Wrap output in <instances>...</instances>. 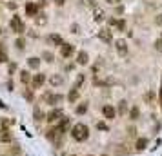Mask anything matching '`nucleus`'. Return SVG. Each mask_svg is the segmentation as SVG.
<instances>
[{"mask_svg": "<svg viewBox=\"0 0 162 156\" xmlns=\"http://www.w3.org/2000/svg\"><path fill=\"white\" fill-rule=\"evenodd\" d=\"M86 109H87V105H86V104H84V105H78V107H77V113H78V114H84Z\"/></svg>", "mask_w": 162, "mask_h": 156, "instance_id": "obj_20", "label": "nucleus"}, {"mask_svg": "<svg viewBox=\"0 0 162 156\" xmlns=\"http://www.w3.org/2000/svg\"><path fill=\"white\" fill-rule=\"evenodd\" d=\"M51 84L53 85H60V84H62V78H60V76H53L51 78Z\"/></svg>", "mask_w": 162, "mask_h": 156, "instance_id": "obj_16", "label": "nucleus"}, {"mask_svg": "<svg viewBox=\"0 0 162 156\" xmlns=\"http://www.w3.org/2000/svg\"><path fill=\"white\" fill-rule=\"evenodd\" d=\"M73 51H75V47H73L71 44H62V47H60V55H62L64 58L71 56V55H73Z\"/></svg>", "mask_w": 162, "mask_h": 156, "instance_id": "obj_3", "label": "nucleus"}, {"mask_svg": "<svg viewBox=\"0 0 162 156\" xmlns=\"http://www.w3.org/2000/svg\"><path fill=\"white\" fill-rule=\"evenodd\" d=\"M49 40H53V42H57V44H62V38H60L58 35H51Z\"/></svg>", "mask_w": 162, "mask_h": 156, "instance_id": "obj_19", "label": "nucleus"}, {"mask_svg": "<svg viewBox=\"0 0 162 156\" xmlns=\"http://www.w3.org/2000/svg\"><path fill=\"white\" fill-rule=\"evenodd\" d=\"M77 62H78L80 65H84V64H87V53H84V51H80V53H78V56H77Z\"/></svg>", "mask_w": 162, "mask_h": 156, "instance_id": "obj_9", "label": "nucleus"}, {"mask_svg": "<svg viewBox=\"0 0 162 156\" xmlns=\"http://www.w3.org/2000/svg\"><path fill=\"white\" fill-rule=\"evenodd\" d=\"M60 114H62V113H60V109H55V111H51V113L48 114V120H49V122H57V120L60 118Z\"/></svg>", "mask_w": 162, "mask_h": 156, "instance_id": "obj_8", "label": "nucleus"}, {"mask_svg": "<svg viewBox=\"0 0 162 156\" xmlns=\"http://www.w3.org/2000/svg\"><path fill=\"white\" fill-rule=\"evenodd\" d=\"M115 45H117V51L120 53V55H126L127 47H126V42H124V40H117V44H115Z\"/></svg>", "mask_w": 162, "mask_h": 156, "instance_id": "obj_6", "label": "nucleus"}, {"mask_svg": "<svg viewBox=\"0 0 162 156\" xmlns=\"http://www.w3.org/2000/svg\"><path fill=\"white\" fill-rule=\"evenodd\" d=\"M95 18H97V20H102V18H104V13H102V11H97V16H95Z\"/></svg>", "mask_w": 162, "mask_h": 156, "instance_id": "obj_24", "label": "nucleus"}, {"mask_svg": "<svg viewBox=\"0 0 162 156\" xmlns=\"http://www.w3.org/2000/svg\"><path fill=\"white\" fill-rule=\"evenodd\" d=\"M146 145H147V140H146V138H140V140L137 142V149H138V151L146 149Z\"/></svg>", "mask_w": 162, "mask_h": 156, "instance_id": "obj_12", "label": "nucleus"}, {"mask_svg": "<svg viewBox=\"0 0 162 156\" xmlns=\"http://www.w3.org/2000/svg\"><path fill=\"white\" fill-rule=\"evenodd\" d=\"M46 100L49 104H57V102H60V94H46Z\"/></svg>", "mask_w": 162, "mask_h": 156, "instance_id": "obj_10", "label": "nucleus"}, {"mask_svg": "<svg viewBox=\"0 0 162 156\" xmlns=\"http://www.w3.org/2000/svg\"><path fill=\"white\" fill-rule=\"evenodd\" d=\"M44 56L48 58V62H51V58H53V55H51V53H44Z\"/></svg>", "mask_w": 162, "mask_h": 156, "instance_id": "obj_26", "label": "nucleus"}, {"mask_svg": "<svg viewBox=\"0 0 162 156\" xmlns=\"http://www.w3.org/2000/svg\"><path fill=\"white\" fill-rule=\"evenodd\" d=\"M129 114H131L133 120H137V116H138V109H137V107H133V109L129 111Z\"/></svg>", "mask_w": 162, "mask_h": 156, "instance_id": "obj_18", "label": "nucleus"}, {"mask_svg": "<svg viewBox=\"0 0 162 156\" xmlns=\"http://www.w3.org/2000/svg\"><path fill=\"white\" fill-rule=\"evenodd\" d=\"M26 13H28V15H37V5L35 4H28V5H26Z\"/></svg>", "mask_w": 162, "mask_h": 156, "instance_id": "obj_11", "label": "nucleus"}, {"mask_svg": "<svg viewBox=\"0 0 162 156\" xmlns=\"http://www.w3.org/2000/svg\"><path fill=\"white\" fill-rule=\"evenodd\" d=\"M157 49L162 51V40H157Z\"/></svg>", "mask_w": 162, "mask_h": 156, "instance_id": "obj_27", "label": "nucleus"}, {"mask_svg": "<svg viewBox=\"0 0 162 156\" xmlns=\"http://www.w3.org/2000/svg\"><path fill=\"white\" fill-rule=\"evenodd\" d=\"M118 109H120V113L126 111V102H120V107H118Z\"/></svg>", "mask_w": 162, "mask_h": 156, "instance_id": "obj_25", "label": "nucleus"}, {"mask_svg": "<svg viewBox=\"0 0 162 156\" xmlns=\"http://www.w3.org/2000/svg\"><path fill=\"white\" fill-rule=\"evenodd\" d=\"M9 25H11V29L15 31V33H18V35H20V33H24V24H22V20H20V16H13Z\"/></svg>", "mask_w": 162, "mask_h": 156, "instance_id": "obj_2", "label": "nucleus"}, {"mask_svg": "<svg viewBox=\"0 0 162 156\" xmlns=\"http://www.w3.org/2000/svg\"><path fill=\"white\" fill-rule=\"evenodd\" d=\"M6 60H8V55H6V51H4V47L0 45V64L2 62H6Z\"/></svg>", "mask_w": 162, "mask_h": 156, "instance_id": "obj_14", "label": "nucleus"}, {"mask_svg": "<svg viewBox=\"0 0 162 156\" xmlns=\"http://www.w3.org/2000/svg\"><path fill=\"white\" fill-rule=\"evenodd\" d=\"M29 65L31 67H38V58H29Z\"/></svg>", "mask_w": 162, "mask_h": 156, "instance_id": "obj_21", "label": "nucleus"}, {"mask_svg": "<svg viewBox=\"0 0 162 156\" xmlns=\"http://www.w3.org/2000/svg\"><path fill=\"white\" fill-rule=\"evenodd\" d=\"M102 113H104V116H106L107 120H113L115 114H117V111H115L113 105H104V107H102Z\"/></svg>", "mask_w": 162, "mask_h": 156, "instance_id": "obj_4", "label": "nucleus"}, {"mask_svg": "<svg viewBox=\"0 0 162 156\" xmlns=\"http://www.w3.org/2000/svg\"><path fill=\"white\" fill-rule=\"evenodd\" d=\"M17 47H18V49H22V47H24V40H22V38L17 40Z\"/></svg>", "mask_w": 162, "mask_h": 156, "instance_id": "obj_23", "label": "nucleus"}, {"mask_svg": "<svg viewBox=\"0 0 162 156\" xmlns=\"http://www.w3.org/2000/svg\"><path fill=\"white\" fill-rule=\"evenodd\" d=\"M67 98H69V102H75V100L78 98V91H77V89H73V91L69 93V96H67Z\"/></svg>", "mask_w": 162, "mask_h": 156, "instance_id": "obj_13", "label": "nucleus"}, {"mask_svg": "<svg viewBox=\"0 0 162 156\" xmlns=\"http://www.w3.org/2000/svg\"><path fill=\"white\" fill-rule=\"evenodd\" d=\"M98 36H100V40H104V42H107V44L113 40V38H111V33L107 31V29H102V31L98 33Z\"/></svg>", "mask_w": 162, "mask_h": 156, "instance_id": "obj_5", "label": "nucleus"}, {"mask_svg": "<svg viewBox=\"0 0 162 156\" xmlns=\"http://www.w3.org/2000/svg\"><path fill=\"white\" fill-rule=\"evenodd\" d=\"M71 136L77 142H84L87 138V127L84 124H77L75 127H73V131H71Z\"/></svg>", "mask_w": 162, "mask_h": 156, "instance_id": "obj_1", "label": "nucleus"}, {"mask_svg": "<svg viewBox=\"0 0 162 156\" xmlns=\"http://www.w3.org/2000/svg\"><path fill=\"white\" fill-rule=\"evenodd\" d=\"M55 2H57L58 5H62V4H64V0H55Z\"/></svg>", "mask_w": 162, "mask_h": 156, "instance_id": "obj_29", "label": "nucleus"}, {"mask_svg": "<svg viewBox=\"0 0 162 156\" xmlns=\"http://www.w3.org/2000/svg\"><path fill=\"white\" fill-rule=\"evenodd\" d=\"M157 24H162V15H160V16L157 18Z\"/></svg>", "mask_w": 162, "mask_h": 156, "instance_id": "obj_28", "label": "nucleus"}, {"mask_svg": "<svg viewBox=\"0 0 162 156\" xmlns=\"http://www.w3.org/2000/svg\"><path fill=\"white\" fill-rule=\"evenodd\" d=\"M44 82H46V76H44V74H37V76L33 78V87H40Z\"/></svg>", "mask_w": 162, "mask_h": 156, "instance_id": "obj_7", "label": "nucleus"}, {"mask_svg": "<svg viewBox=\"0 0 162 156\" xmlns=\"http://www.w3.org/2000/svg\"><path fill=\"white\" fill-rule=\"evenodd\" d=\"M20 74H22V76H20V80H22L24 84H28V82H29V73H26V71H22V73H20Z\"/></svg>", "mask_w": 162, "mask_h": 156, "instance_id": "obj_15", "label": "nucleus"}, {"mask_svg": "<svg viewBox=\"0 0 162 156\" xmlns=\"http://www.w3.org/2000/svg\"><path fill=\"white\" fill-rule=\"evenodd\" d=\"M115 25H117V27H118L120 31H124V29H126V22H124V20H118V22L115 24Z\"/></svg>", "mask_w": 162, "mask_h": 156, "instance_id": "obj_17", "label": "nucleus"}, {"mask_svg": "<svg viewBox=\"0 0 162 156\" xmlns=\"http://www.w3.org/2000/svg\"><path fill=\"white\" fill-rule=\"evenodd\" d=\"M35 118H37V120H42V118H44V113L38 111V109H35Z\"/></svg>", "mask_w": 162, "mask_h": 156, "instance_id": "obj_22", "label": "nucleus"}]
</instances>
